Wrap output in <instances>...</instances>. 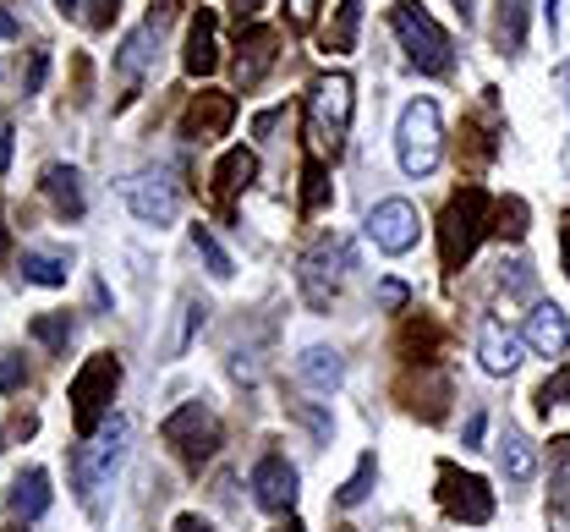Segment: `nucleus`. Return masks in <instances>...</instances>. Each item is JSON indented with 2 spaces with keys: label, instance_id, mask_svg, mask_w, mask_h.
<instances>
[{
  "label": "nucleus",
  "instance_id": "obj_10",
  "mask_svg": "<svg viewBox=\"0 0 570 532\" xmlns=\"http://www.w3.org/2000/svg\"><path fill=\"white\" fill-rule=\"evenodd\" d=\"M121 198H127V209L138 215L142 226H170L181 215V187H176L170 170H138V176H127L121 181Z\"/></svg>",
  "mask_w": 570,
  "mask_h": 532
},
{
  "label": "nucleus",
  "instance_id": "obj_23",
  "mask_svg": "<svg viewBox=\"0 0 570 532\" xmlns=\"http://www.w3.org/2000/svg\"><path fill=\"white\" fill-rule=\"evenodd\" d=\"M527 11H532V0H499L494 6V45L504 56L527 50Z\"/></svg>",
  "mask_w": 570,
  "mask_h": 532
},
{
  "label": "nucleus",
  "instance_id": "obj_36",
  "mask_svg": "<svg viewBox=\"0 0 570 532\" xmlns=\"http://www.w3.org/2000/svg\"><path fill=\"white\" fill-rule=\"evenodd\" d=\"M22 384H28V363L11 357V352H0V390H22Z\"/></svg>",
  "mask_w": 570,
  "mask_h": 532
},
{
  "label": "nucleus",
  "instance_id": "obj_26",
  "mask_svg": "<svg viewBox=\"0 0 570 532\" xmlns=\"http://www.w3.org/2000/svg\"><path fill=\"white\" fill-rule=\"evenodd\" d=\"M154 39H159V28H148V22H142L138 33H127V45H121V56H116V72L138 77L142 67L154 61Z\"/></svg>",
  "mask_w": 570,
  "mask_h": 532
},
{
  "label": "nucleus",
  "instance_id": "obj_39",
  "mask_svg": "<svg viewBox=\"0 0 570 532\" xmlns=\"http://www.w3.org/2000/svg\"><path fill=\"white\" fill-rule=\"evenodd\" d=\"M45 72H50V56H45V50H33V61H28V77H22V93H39Z\"/></svg>",
  "mask_w": 570,
  "mask_h": 532
},
{
  "label": "nucleus",
  "instance_id": "obj_24",
  "mask_svg": "<svg viewBox=\"0 0 570 532\" xmlns=\"http://www.w3.org/2000/svg\"><path fill=\"white\" fill-rule=\"evenodd\" d=\"M356 28H362V0H341L335 6V22L324 28V56H352L356 50Z\"/></svg>",
  "mask_w": 570,
  "mask_h": 532
},
{
  "label": "nucleus",
  "instance_id": "obj_18",
  "mask_svg": "<svg viewBox=\"0 0 570 532\" xmlns=\"http://www.w3.org/2000/svg\"><path fill=\"white\" fill-rule=\"evenodd\" d=\"M6 505H11V522H39V516L50 511V472H45V466H28V472L11 483Z\"/></svg>",
  "mask_w": 570,
  "mask_h": 532
},
{
  "label": "nucleus",
  "instance_id": "obj_20",
  "mask_svg": "<svg viewBox=\"0 0 570 532\" xmlns=\"http://www.w3.org/2000/svg\"><path fill=\"white\" fill-rule=\"evenodd\" d=\"M296 374H302L307 390L330 395V390H341V380H346V363H341V352H330V346H307V352L296 357Z\"/></svg>",
  "mask_w": 570,
  "mask_h": 532
},
{
  "label": "nucleus",
  "instance_id": "obj_33",
  "mask_svg": "<svg viewBox=\"0 0 570 532\" xmlns=\"http://www.w3.org/2000/svg\"><path fill=\"white\" fill-rule=\"evenodd\" d=\"M116 11H121V0H77V17H82L94 33H105V28L116 22Z\"/></svg>",
  "mask_w": 570,
  "mask_h": 532
},
{
  "label": "nucleus",
  "instance_id": "obj_42",
  "mask_svg": "<svg viewBox=\"0 0 570 532\" xmlns=\"http://www.w3.org/2000/svg\"><path fill=\"white\" fill-rule=\"evenodd\" d=\"M258 6H264V0H230V11H236V22H253V17H258Z\"/></svg>",
  "mask_w": 570,
  "mask_h": 532
},
{
  "label": "nucleus",
  "instance_id": "obj_1",
  "mask_svg": "<svg viewBox=\"0 0 570 532\" xmlns=\"http://www.w3.org/2000/svg\"><path fill=\"white\" fill-rule=\"evenodd\" d=\"M116 384H121V357H116V352H94V357L77 368V380L67 384L71 428H77V440H94V434L110 423Z\"/></svg>",
  "mask_w": 570,
  "mask_h": 532
},
{
  "label": "nucleus",
  "instance_id": "obj_17",
  "mask_svg": "<svg viewBox=\"0 0 570 532\" xmlns=\"http://www.w3.org/2000/svg\"><path fill=\"white\" fill-rule=\"evenodd\" d=\"M181 67H187V77H209L214 67H219V17H214V11H198V17H193Z\"/></svg>",
  "mask_w": 570,
  "mask_h": 532
},
{
  "label": "nucleus",
  "instance_id": "obj_45",
  "mask_svg": "<svg viewBox=\"0 0 570 532\" xmlns=\"http://www.w3.org/2000/svg\"><path fill=\"white\" fill-rule=\"evenodd\" d=\"M170 532H209V528H204L198 516H176V528H170Z\"/></svg>",
  "mask_w": 570,
  "mask_h": 532
},
{
  "label": "nucleus",
  "instance_id": "obj_48",
  "mask_svg": "<svg viewBox=\"0 0 570 532\" xmlns=\"http://www.w3.org/2000/svg\"><path fill=\"white\" fill-rule=\"evenodd\" d=\"M11 253V236H6V215H0V258Z\"/></svg>",
  "mask_w": 570,
  "mask_h": 532
},
{
  "label": "nucleus",
  "instance_id": "obj_8",
  "mask_svg": "<svg viewBox=\"0 0 570 532\" xmlns=\"http://www.w3.org/2000/svg\"><path fill=\"white\" fill-rule=\"evenodd\" d=\"M346 269H352V247L341 242V236H324L307 258H302V269H296V280H302V297L307 307H324L341 297V280H346Z\"/></svg>",
  "mask_w": 570,
  "mask_h": 532
},
{
  "label": "nucleus",
  "instance_id": "obj_34",
  "mask_svg": "<svg viewBox=\"0 0 570 532\" xmlns=\"http://www.w3.org/2000/svg\"><path fill=\"white\" fill-rule=\"evenodd\" d=\"M549 406H570V363L554 374V380L538 384V412H549Z\"/></svg>",
  "mask_w": 570,
  "mask_h": 532
},
{
  "label": "nucleus",
  "instance_id": "obj_4",
  "mask_svg": "<svg viewBox=\"0 0 570 532\" xmlns=\"http://www.w3.org/2000/svg\"><path fill=\"white\" fill-rule=\"evenodd\" d=\"M390 28H395V39H401V50H406V61L428 77H444L455 67V50H450V33L428 17L417 0H395L390 6Z\"/></svg>",
  "mask_w": 570,
  "mask_h": 532
},
{
  "label": "nucleus",
  "instance_id": "obj_16",
  "mask_svg": "<svg viewBox=\"0 0 570 532\" xmlns=\"http://www.w3.org/2000/svg\"><path fill=\"white\" fill-rule=\"evenodd\" d=\"M253 181H258V154H253V149H230L219 165H214V204L230 215L236 193H247Z\"/></svg>",
  "mask_w": 570,
  "mask_h": 532
},
{
  "label": "nucleus",
  "instance_id": "obj_47",
  "mask_svg": "<svg viewBox=\"0 0 570 532\" xmlns=\"http://www.w3.org/2000/svg\"><path fill=\"white\" fill-rule=\"evenodd\" d=\"M455 11H461V28L472 22V0H455Z\"/></svg>",
  "mask_w": 570,
  "mask_h": 532
},
{
  "label": "nucleus",
  "instance_id": "obj_15",
  "mask_svg": "<svg viewBox=\"0 0 570 532\" xmlns=\"http://www.w3.org/2000/svg\"><path fill=\"white\" fill-rule=\"evenodd\" d=\"M527 346L538 357H566L570 352V313L560 303H538L527 313Z\"/></svg>",
  "mask_w": 570,
  "mask_h": 532
},
{
  "label": "nucleus",
  "instance_id": "obj_11",
  "mask_svg": "<svg viewBox=\"0 0 570 532\" xmlns=\"http://www.w3.org/2000/svg\"><path fill=\"white\" fill-rule=\"evenodd\" d=\"M367 236H373V247H379V253H390V258L412 253V247H417V236H423V215H417V204H406V198H384V204H373V215H367Z\"/></svg>",
  "mask_w": 570,
  "mask_h": 532
},
{
  "label": "nucleus",
  "instance_id": "obj_35",
  "mask_svg": "<svg viewBox=\"0 0 570 532\" xmlns=\"http://www.w3.org/2000/svg\"><path fill=\"white\" fill-rule=\"evenodd\" d=\"M417 346H439V329H433L428 318H412V324L401 329V352H417Z\"/></svg>",
  "mask_w": 570,
  "mask_h": 532
},
{
  "label": "nucleus",
  "instance_id": "obj_49",
  "mask_svg": "<svg viewBox=\"0 0 570 532\" xmlns=\"http://www.w3.org/2000/svg\"><path fill=\"white\" fill-rule=\"evenodd\" d=\"M6 532H28V522H11V528H6Z\"/></svg>",
  "mask_w": 570,
  "mask_h": 532
},
{
  "label": "nucleus",
  "instance_id": "obj_14",
  "mask_svg": "<svg viewBox=\"0 0 570 532\" xmlns=\"http://www.w3.org/2000/svg\"><path fill=\"white\" fill-rule=\"evenodd\" d=\"M281 56V33L275 28H242V45H236V82L242 88H258L264 72L275 67Z\"/></svg>",
  "mask_w": 570,
  "mask_h": 532
},
{
  "label": "nucleus",
  "instance_id": "obj_5",
  "mask_svg": "<svg viewBox=\"0 0 570 532\" xmlns=\"http://www.w3.org/2000/svg\"><path fill=\"white\" fill-rule=\"evenodd\" d=\"M395 159H401V170H406L412 181L439 170V159H444V121H439V105H433V99H412V105L401 110Z\"/></svg>",
  "mask_w": 570,
  "mask_h": 532
},
{
  "label": "nucleus",
  "instance_id": "obj_28",
  "mask_svg": "<svg viewBox=\"0 0 570 532\" xmlns=\"http://www.w3.org/2000/svg\"><path fill=\"white\" fill-rule=\"evenodd\" d=\"M204 313H209V307L198 303V297H181V318H176V335L165 341V357H181V352L193 346V335L204 329Z\"/></svg>",
  "mask_w": 570,
  "mask_h": 532
},
{
  "label": "nucleus",
  "instance_id": "obj_27",
  "mask_svg": "<svg viewBox=\"0 0 570 532\" xmlns=\"http://www.w3.org/2000/svg\"><path fill=\"white\" fill-rule=\"evenodd\" d=\"M324 204H330V170H324L318 154H307V165H302V215H318Z\"/></svg>",
  "mask_w": 570,
  "mask_h": 532
},
{
  "label": "nucleus",
  "instance_id": "obj_3",
  "mask_svg": "<svg viewBox=\"0 0 570 532\" xmlns=\"http://www.w3.org/2000/svg\"><path fill=\"white\" fill-rule=\"evenodd\" d=\"M489 226H494V204H489L483 187L450 193V204L439 215V258H444V269H461L478 253V242L489 236Z\"/></svg>",
  "mask_w": 570,
  "mask_h": 532
},
{
  "label": "nucleus",
  "instance_id": "obj_9",
  "mask_svg": "<svg viewBox=\"0 0 570 532\" xmlns=\"http://www.w3.org/2000/svg\"><path fill=\"white\" fill-rule=\"evenodd\" d=\"M439 505H444V516H455L466 528L494 522V489L478 472H461L455 461H439Z\"/></svg>",
  "mask_w": 570,
  "mask_h": 532
},
{
  "label": "nucleus",
  "instance_id": "obj_6",
  "mask_svg": "<svg viewBox=\"0 0 570 532\" xmlns=\"http://www.w3.org/2000/svg\"><path fill=\"white\" fill-rule=\"evenodd\" d=\"M159 440L176 451V461L181 466H209L214 451L225 445V428H219V417H214L204 401H187V406H176L165 423H159Z\"/></svg>",
  "mask_w": 570,
  "mask_h": 532
},
{
  "label": "nucleus",
  "instance_id": "obj_37",
  "mask_svg": "<svg viewBox=\"0 0 570 532\" xmlns=\"http://www.w3.org/2000/svg\"><path fill=\"white\" fill-rule=\"evenodd\" d=\"M285 17H291V28H296V33H307V28H313V17H318V0H285Z\"/></svg>",
  "mask_w": 570,
  "mask_h": 532
},
{
  "label": "nucleus",
  "instance_id": "obj_25",
  "mask_svg": "<svg viewBox=\"0 0 570 532\" xmlns=\"http://www.w3.org/2000/svg\"><path fill=\"white\" fill-rule=\"evenodd\" d=\"M22 280L28 286H67V258L61 253H22Z\"/></svg>",
  "mask_w": 570,
  "mask_h": 532
},
{
  "label": "nucleus",
  "instance_id": "obj_43",
  "mask_svg": "<svg viewBox=\"0 0 570 532\" xmlns=\"http://www.w3.org/2000/svg\"><path fill=\"white\" fill-rule=\"evenodd\" d=\"M6 165H11V127L0 121V170H6Z\"/></svg>",
  "mask_w": 570,
  "mask_h": 532
},
{
  "label": "nucleus",
  "instance_id": "obj_2",
  "mask_svg": "<svg viewBox=\"0 0 570 532\" xmlns=\"http://www.w3.org/2000/svg\"><path fill=\"white\" fill-rule=\"evenodd\" d=\"M352 110H356V82L346 72H330L313 82L307 93V138L313 149L341 159L346 154V132H352Z\"/></svg>",
  "mask_w": 570,
  "mask_h": 532
},
{
  "label": "nucleus",
  "instance_id": "obj_41",
  "mask_svg": "<svg viewBox=\"0 0 570 532\" xmlns=\"http://www.w3.org/2000/svg\"><path fill=\"white\" fill-rule=\"evenodd\" d=\"M560 264H566V275H570V209L560 215Z\"/></svg>",
  "mask_w": 570,
  "mask_h": 532
},
{
  "label": "nucleus",
  "instance_id": "obj_32",
  "mask_svg": "<svg viewBox=\"0 0 570 532\" xmlns=\"http://www.w3.org/2000/svg\"><path fill=\"white\" fill-rule=\"evenodd\" d=\"M494 236H504V242H521L527 236V204L521 198H504V204H494Z\"/></svg>",
  "mask_w": 570,
  "mask_h": 532
},
{
  "label": "nucleus",
  "instance_id": "obj_19",
  "mask_svg": "<svg viewBox=\"0 0 570 532\" xmlns=\"http://www.w3.org/2000/svg\"><path fill=\"white\" fill-rule=\"evenodd\" d=\"M478 363L489 374H515V363H521V341L499 318H483V329H478Z\"/></svg>",
  "mask_w": 570,
  "mask_h": 532
},
{
  "label": "nucleus",
  "instance_id": "obj_30",
  "mask_svg": "<svg viewBox=\"0 0 570 532\" xmlns=\"http://www.w3.org/2000/svg\"><path fill=\"white\" fill-rule=\"evenodd\" d=\"M193 247H198V258L209 264L214 280H230V253L219 247V236H214L209 226H193Z\"/></svg>",
  "mask_w": 570,
  "mask_h": 532
},
{
  "label": "nucleus",
  "instance_id": "obj_21",
  "mask_svg": "<svg viewBox=\"0 0 570 532\" xmlns=\"http://www.w3.org/2000/svg\"><path fill=\"white\" fill-rule=\"evenodd\" d=\"M45 198H50V209L61 215V220H82V176L71 170V165H50L45 170Z\"/></svg>",
  "mask_w": 570,
  "mask_h": 532
},
{
  "label": "nucleus",
  "instance_id": "obj_7",
  "mask_svg": "<svg viewBox=\"0 0 570 532\" xmlns=\"http://www.w3.org/2000/svg\"><path fill=\"white\" fill-rule=\"evenodd\" d=\"M127 440H132V423L116 412V417H110V423H105V428H99V434H94V440H88L77 456H71V477H77V494H82V500H88V494H94V489H99V483H105L116 466H121V456H127Z\"/></svg>",
  "mask_w": 570,
  "mask_h": 532
},
{
  "label": "nucleus",
  "instance_id": "obj_12",
  "mask_svg": "<svg viewBox=\"0 0 570 532\" xmlns=\"http://www.w3.org/2000/svg\"><path fill=\"white\" fill-rule=\"evenodd\" d=\"M230 121H236V99L219 93V88H204V93H193V105L181 110V138H187V144H214V138L230 132Z\"/></svg>",
  "mask_w": 570,
  "mask_h": 532
},
{
  "label": "nucleus",
  "instance_id": "obj_46",
  "mask_svg": "<svg viewBox=\"0 0 570 532\" xmlns=\"http://www.w3.org/2000/svg\"><path fill=\"white\" fill-rule=\"evenodd\" d=\"M275 532H307V528H302L296 516H281V528H275Z\"/></svg>",
  "mask_w": 570,
  "mask_h": 532
},
{
  "label": "nucleus",
  "instance_id": "obj_38",
  "mask_svg": "<svg viewBox=\"0 0 570 532\" xmlns=\"http://www.w3.org/2000/svg\"><path fill=\"white\" fill-rule=\"evenodd\" d=\"M379 303L390 307V313H401V307L412 303V292H406L401 280H379Z\"/></svg>",
  "mask_w": 570,
  "mask_h": 532
},
{
  "label": "nucleus",
  "instance_id": "obj_44",
  "mask_svg": "<svg viewBox=\"0 0 570 532\" xmlns=\"http://www.w3.org/2000/svg\"><path fill=\"white\" fill-rule=\"evenodd\" d=\"M17 33H22V28H17V17H11V11H0V39H17Z\"/></svg>",
  "mask_w": 570,
  "mask_h": 532
},
{
  "label": "nucleus",
  "instance_id": "obj_13",
  "mask_svg": "<svg viewBox=\"0 0 570 532\" xmlns=\"http://www.w3.org/2000/svg\"><path fill=\"white\" fill-rule=\"evenodd\" d=\"M253 500L269 516H291V505H296V466L285 456H264L253 466Z\"/></svg>",
  "mask_w": 570,
  "mask_h": 532
},
{
  "label": "nucleus",
  "instance_id": "obj_40",
  "mask_svg": "<svg viewBox=\"0 0 570 532\" xmlns=\"http://www.w3.org/2000/svg\"><path fill=\"white\" fill-rule=\"evenodd\" d=\"M483 428H489V417L472 412V417H466V445H483Z\"/></svg>",
  "mask_w": 570,
  "mask_h": 532
},
{
  "label": "nucleus",
  "instance_id": "obj_22",
  "mask_svg": "<svg viewBox=\"0 0 570 532\" xmlns=\"http://www.w3.org/2000/svg\"><path fill=\"white\" fill-rule=\"evenodd\" d=\"M499 472L510 483H532L538 477V451H532V440L521 428H504V440H499Z\"/></svg>",
  "mask_w": 570,
  "mask_h": 532
},
{
  "label": "nucleus",
  "instance_id": "obj_31",
  "mask_svg": "<svg viewBox=\"0 0 570 532\" xmlns=\"http://www.w3.org/2000/svg\"><path fill=\"white\" fill-rule=\"evenodd\" d=\"M373 477H379V466H373V456H362V461H356V472L346 477V483H341L335 505H346V511H352V505H362V500L373 494Z\"/></svg>",
  "mask_w": 570,
  "mask_h": 532
},
{
  "label": "nucleus",
  "instance_id": "obj_29",
  "mask_svg": "<svg viewBox=\"0 0 570 532\" xmlns=\"http://www.w3.org/2000/svg\"><path fill=\"white\" fill-rule=\"evenodd\" d=\"M33 341L39 346H50V352H67V341H71V313H39L33 324Z\"/></svg>",
  "mask_w": 570,
  "mask_h": 532
}]
</instances>
